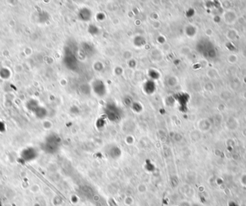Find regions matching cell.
Listing matches in <instances>:
<instances>
[{
	"label": "cell",
	"mask_w": 246,
	"mask_h": 206,
	"mask_svg": "<svg viewBox=\"0 0 246 206\" xmlns=\"http://www.w3.org/2000/svg\"><path fill=\"white\" fill-rule=\"evenodd\" d=\"M138 190L139 191V193H144L147 191V187L144 184H140L138 187Z\"/></svg>",
	"instance_id": "6da1fadb"
},
{
	"label": "cell",
	"mask_w": 246,
	"mask_h": 206,
	"mask_svg": "<svg viewBox=\"0 0 246 206\" xmlns=\"http://www.w3.org/2000/svg\"><path fill=\"white\" fill-rule=\"evenodd\" d=\"M124 202H125V204L127 205H131L133 204L134 200L131 196H128V197L125 198Z\"/></svg>",
	"instance_id": "7a4b0ae2"
}]
</instances>
